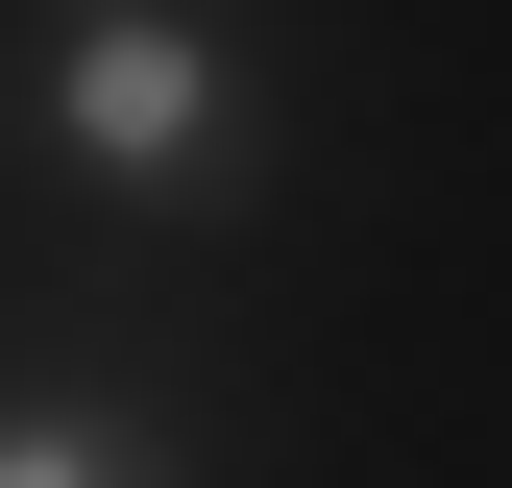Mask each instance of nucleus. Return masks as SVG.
<instances>
[{
    "label": "nucleus",
    "mask_w": 512,
    "mask_h": 488,
    "mask_svg": "<svg viewBox=\"0 0 512 488\" xmlns=\"http://www.w3.org/2000/svg\"><path fill=\"white\" fill-rule=\"evenodd\" d=\"M49 122H74L122 196H171V171H244V74H220L196 25H98L74 74H49Z\"/></svg>",
    "instance_id": "nucleus-1"
},
{
    "label": "nucleus",
    "mask_w": 512,
    "mask_h": 488,
    "mask_svg": "<svg viewBox=\"0 0 512 488\" xmlns=\"http://www.w3.org/2000/svg\"><path fill=\"white\" fill-rule=\"evenodd\" d=\"M0 488H147L122 440H74V415H0Z\"/></svg>",
    "instance_id": "nucleus-2"
}]
</instances>
